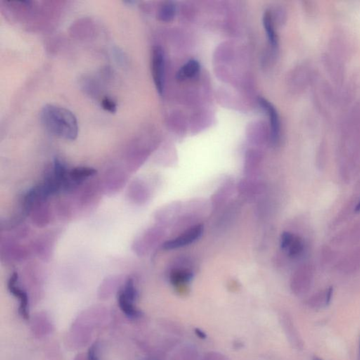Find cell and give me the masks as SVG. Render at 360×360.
<instances>
[{"instance_id": "cell-1", "label": "cell", "mask_w": 360, "mask_h": 360, "mask_svg": "<svg viewBox=\"0 0 360 360\" xmlns=\"http://www.w3.org/2000/svg\"><path fill=\"white\" fill-rule=\"evenodd\" d=\"M41 121L49 133L59 138L70 141L77 138L79 130L77 118L69 109L52 104L46 105L41 111Z\"/></svg>"}, {"instance_id": "cell-2", "label": "cell", "mask_w": 360, "mask_h": 360, "mask_svg": "<svg viewBox=\"0 0 360 360\" xmlns=\"http://www.w3.org/2000/svg\"><path fill=\"white\" fill-rule=\"evenodd\" d=\"M137 291L133 279H128L123 289L118 295V305L122 312L130 318H137L140 316V312L135 307V301Z\"/></svg>"}, {"instance_id": "cell-3", "label": "cell", "mask_w": 360, "mask_h": 360, "mask_svg": "<svg viewBox=\"0 0 360 360\" xmlns=\"http://www.w3.org/2000/svg\"><path fill=\"white\" fill-rule=\"evenodd\" d=\"M151 68L154 84L161 95L164 90L165 59L164 52L160 47H154L153 49Z\"/></svg>"}, {"instance_id": "cell-4", "label": "cell", "mask_w": 360, "mask_h": 360, "mask_svg": "<svg viewBox=\"0 0 360 360\" xmlns=\"http://www.w3.org/2000/svg\"><path fill=\"white\" fill-rule=\"evenodd\" d=\"M204 227L202 224H196L187 229L180 236L163 243V247L166 250H173L188 246L201 237Z\"/></svg>"}, {"instance_id": "cell-5", "label": "cell", "mask_w": 360, "mask_h": 360, "mask_svg": "<svg viewBox=\"0 0 360 360\" xmlns=\"http://www.w3.org/2000/svg\"><path fill=\"white\" fill-rule=\"evenodd\" d=\"M17 281H18V274L14 273L9 281V290L19 300L20 305H19V311L21 316L24 319L28 320L29 319V297L27 293L17 285Z\"/></svg>"}, {"instance_id": "cell-6", "label": "cell", "mask_w": 360, "mask_h": 360, "mask_svg": "<svg viewBox=\"0 0 360 360\" xmlns=\"http://www.w3.org/2000/svg\"><path fill=\"white\" fill-rule=\"evenodd\" d=\"M258 102L261 108H262L269 115V121H270L271 140L273 144H276L279 140L280 135V122L277 111L275 108L265 99H259Z\"/></svg>"}, {"instance_id": "cell-7", "label": "cell", "mask_w": 360, "mask_h": 360, "mask_svg": "<svg viewBox=\"0 0 360 360\" xmlns=\"http://www.w3.org/2000/svg\"><path fill=\"white\" fill-rule=\"evenodd\" d=\"M238 190L243 196L252 198L262 192L264 190L263 184L257 181L246 179L239 182Z\"/></svg>"}, {"instance_id": "cell-8", "label": "cell", "mask_w": 360, "mask_h": 360, "mask_svg": "<svg viewBox=\"0 0 360 360\" xmlns=\"http://www.w3.org/2000/svg\"><path fill=\"white\" fill-rule=\"evenodd\" d=\"M192 271L187 268L174 269L170 273V279L174 286H179L186 284L192 279Z\"/></svg>"}, {"instance_id": "cell-9", "label": "cell", "mask_w": 360, "mask_h": 360, "mask_svg": "<svg viewBox=\"0 0 360 360\" xmlns=\"http://www.w3.org/2000/svg\"><path fill=\"white\" fill-rule=\"evenodd\" d=\"M200 71L199 63L196 60L189 61L181 68L180 71L177 74V79L179 81H185L187 79H190L195 77Z\"/></svg>"}, {"instance_id": "cell-10", "label": "cell", "mask_w": 360, "mask_h": 360, "mask_svg": "<svg viewBox=\"0 0 360 360\" xmlns=\"http://www.w3.org/2000/svg\"><path fill=\"white\" fill-rule=\"evenodd\" d=\"M182 205L181 202H175L171 203L169 206H166L161 210V215H159L160 220L162 222L170 223L178 217L179 214L181 213Z\"/></svg>"}, {"instance_id": "cell-11", "label": "cell", "mask_w": 360, "mask_h": 360, "mask_svg": "<svg viewBox=\"0 0 360 360\" xmlns=\"http://www.w3.org/2000/svg\"><path fill=\"white\" fill-rule=\"evenodd\" d=\"M223 185L222 186L216 191L213 196V205L215 208L220 206L222 203L229 198V195H231L233 189V184L231 181L227 180L224 182Z\"/></svg>"}, {"instance_id": "cell-12", "label": "cell", "mask_w": 360, "mask_h": 360, "mask_svg": "<svg viewBox=\"0 0 360 360\" xmlns=\"http://www.w3.org/2000/svg\"><path fill=\"white\" fill-rule=\"evenodd\" d=\"M263 25L271 46L272 49H276L277 47V36L273 24L272 15L269 11L266 12L263 16Z\"/></svg>"}, {"instance_id": "cell-13", "label": "cell", "mask_w": 360, "mask_h": 360, "mask_svg": "<svg viewBox=\"0 0 360 360\" xmlns=\"http://www.w3.org/2000/svg\"><path fill=\"white\" fill-rule=\"evenodd\" d=\"M304 250H305V243L303 240L300 236L294 235L293 239L285 251L288 253V256L292 258H296L302 255Z\"/></svg>"}, {"instance_id": "cell-14", "label": "cell", "mask_w": 360, "mask_h": 360, "mask_svg": "<svg viewBox=\"0 0 360 360\" xmlns=\"http://www.w3.org/2000/svg\"><path fill=\"white\" fill-rule=\"evenodd\" d=\"M97 173V170L90 168H78L73 170L71 172L70 177L74 182V184L81 182L88 178L89 177L93 176Z\"/></svg>"}, {"instance_id": "cell-15", "label": "cell", "mask_w": 360, "mask_h": 360, "mask_svg": "<svg viewBox=\"0 0 360 360\" xmlns=\"http://www.w3.org/2000/svg\"><path fill=\"white\" fill-rule=\"evenodd\" d=\"M175 13V8L173 3L168 2L162 5L159 12H158V17L160 20L163 22H169L173 20Z\"/></svg>"}, {"instance_id": "cell-16", "label": "cell", "mask_w": 360, "mask_h": 360, "mask_svg": "<svg viewBox=\"0 0 360 360\" xmlns=\"http://www.w3.org/2000/svg\"><path fill=\"white\" fill-rule=\"evenodd\" d=\"M101 105L104 110L110 112L111 114H114L117 111V105H116V102L109 97H104L102 101Z\"/></svg>"}, {"instance_id": "cell-17", "label": "cell", "mask_w": 360, "mask_h": 360, "mask_svg": "<svg viewBox=\"0 0 360 360\" xmlns=\"http://www.w3.org/2000/svg\"><path fill=\"white\" fill-rule=\"evenodd\" d=\"M88 360H100L98 354V345L97 343L93 344L89 349L88 353Z\"/></svg>"}, {"instance_id": "cell-18", "label": "cell", "mask_w": 360, "mask_h": 360, "mask_svg": "<svg viewBox=\"0 0 360 360\" xmlns=\"http://www.w3.org/2000/svg\"><path fill=\"white\" fill-rule=\"evenodd\" d=\"M196 333L197 334L198 336L199 337V338H205L206 337V335L205 334L204 332L201 331V330L198 329V328H196Z\"/></svg>"}, {"instance_id": "cell-19", "label": "cell", "mask_w": 360, "mask_h": 360, "mask_svg": "<svg viewBox=\"0 0 360 360\" xmlns=\"http://www.w3.org/2000/svg\"><path fill=\"white\" fill-rule=\"evenodd\" d=\"M354 212L356 213H360V199L359 200V201H358V203H356L355 208H354Z\"/></svg>"}, {"instance_id": "cell-20", "label": "cell", "mask_w": 360, "mask_h": 360, "mask_svg": "<svg viewBox=\"0 0 360 360\" xmlns=\"http://www.w3.org/2000/svg\"><path fill=\"white\" fill-rule=\"evenodd\" d=\"M314 360H321V359H319V358L315 357V358H314Z\"/></svg>"}, {"instance_id": "cell-21", "label": "cell", "mask_w": 360, "mask_h": 360, "mask_svg": "<svg viewBox=\"0 0 360 360\" xmlns=\"http://www.w3.org/2000/svg\"><path fill=\"white\" fill-rule=\"evenodd\" d=\"M146 360H157V359H146Z\"/></svg>"}]
</instances>
